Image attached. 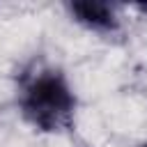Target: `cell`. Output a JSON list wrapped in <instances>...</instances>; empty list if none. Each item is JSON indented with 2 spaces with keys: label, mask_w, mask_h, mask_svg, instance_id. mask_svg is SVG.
Instances as JSON below:
<instances>
[{
  "label": "cell",
  "mask_w": 147,
  "mask_h": 147,
  "mask_svg": "<svg viewBox=\"0 0 147 147\" xmlns=\"http://www.w3.org/2000/svg\"><path fill=\"white\" fill-rule=\"evenodd\" d=\"M18 110L30 126L46 133H60L74 124L76 94L60 69L34 67L21 76Z\"/></svg>",
  "instance_id": "1"
},
{
  "label": "cell",
  "mask_w": 147,
  "mask_h": 147,
  "mask_svg": "<svg viewBox=\"0 0 147 147\" xmlns=\"http://www.w3.org/2000/svg\"><path fill=\"white\" fill-rule=\"evenodd\" d=\"M69 11L78 23H83L90 30L110 32V30L117 28L115 9L110 5H106V2H71Z\"/></svg>",
  "instance_id": "2"
},
{
  "label": "cell",
  "mask_w": 147,
  "mask_h": 147,
  "mask_svg": "<svg viewBox=\"0 0 147 147\" xmlns=\"http://www.w3.org/2000/svg\"><path fill=\"white\" fill-rule=\"evenodd\" d=\"M140 147H147V142H145V145H140Z\"/></svg>",
  "instance_id": "3"
}]
</instances>
